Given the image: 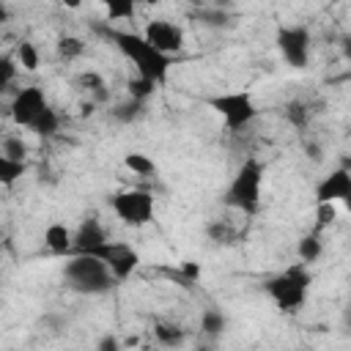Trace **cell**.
I'll return each instance as SVG.
<instances>
[{
    "instance_id": "1",
    "label": "cell",
    "mask_w": 351,
    "mask_h": 351,
    "mask_svg": "<svg viewBox=\"0 0 351 351\" xmlns=\"http://www.w3.org/2000/svg\"><path fill=\"white\" fill-rule=\"evenodd\" d=\"M107 38H112V44L121 49V55L137 69L140 77L154 80L156 85L167 82L170 74V63L173 55H165L162 49H156L143 33H132V30H104Z\"/></svg>"
},
{
    "instance_id": "2",
    "label": "cell",
    "mask_w": 351,
    "mask_h": 351,
    "mask_svg": "<svg viewBox=\"0 0 351 351\" xmlns=\"http://www.w3.org/2000/svg\"><path fill=\"white\" fill-rule=\"evenodd\" d=\"M310 285H313V274L307 269V263H291L285 266L282 271L271 274L266 282H263V291L266 296L274 302L277 310L282 313H296L304 307L307 296H310Z\"/></svg>"
},
{
    "instance_id": "3",
    "label": "cell",
    "mask_w": 351,
    "mask_h": 351,
    "mask_svg": "<svg viewBox=\"0 0 351 351\" xmlns=\"http://www.w3.org/2000/svg\"><path fill=\"white\" fill-rule=\"evenodd\" d=\"M63 277L71 291L85 293V296L107 293L118 282L115 274L110 271V266L93 252H71L63 266Z\"/></svg>"
},
{
    "instance_id": "4",
    "label": "cell",
    "mask_w": 351,
    "mask_h": 351,
    "mask_svg": "<svg viewBox=\"0 0 351 351\" xmlns=\"http://www.w3.org/2000/svg\"><path fill=\"white\" fill-rule=\"evenodd\" d=\"M263 173H266L263 162L258 156H247L236 167L233 178H230V184L225 189V206H230V208H236L241 214H255L261 208Z\"/></svg>"
},
{
    "instance_id": "5",
    "label": "cell",
    "mask_w": 351,
    "mask_h": 351,
    "mask_svg": "<svg viewBox=\"0 0 351 351\" xmlns=\"http://www.w3.org/2000/svg\"><path fill=\"white\" fill-rule=\"evenodd\" d=\"M206 104L222 118L228 132H241L258 118V107L250 90H225L206 99Z\"/></svg>"
},
{
    "instance_id": "6",
    "label": "cell",
    "mask_w": 351,
    "mask_h": 351,
    "mask_svg": "<svg viewBox=\"0 0 351 351\" xmlns=\"http://www.w3.org/2000/svg\"><path fill=\"white\" fill-rule=\"evenodd\" d=\"M110 208L129 228H143L154 219V195L148 189H121L110 197Z\"/></svg>"
},
{
    "instance_id": "7",
    "label": "cell",
    "mask_w": 351,
    "mask_h": 351,
    "mask_svg": "<svg viewBox=\"0 0 351 351\" xmlns=\"http://www.w3.org/2000/svg\"><path fill=\"white\" fill-rule=\"evenodd\" d=\"M310 30L304 25H282L277 30V52L291 69H304L310 63Z\"/></svg>"
},
{
    "instance_id": "8",
    "label": "cell",
    "mask_w": 351,
    "mask_h": 351,
    "mask_svg": "<svg viewBox=\"0 0 351 351\" xmlns=\"http://www.w3.org/2000/svg\"><path fill=\"white\" fill-rule=\"evenodd\" d=\"M93 255H99V258L110 266V271L115 274L118 282L129 280L132 271L140 266V252H137L132 244H126V241H110V239H107Z\"/></svg>"
},
{
    "instance_id": "9",
    "label": "cell",
    "mask_w": 351,
    "mask_h": 351,
    "mask_svg": "<svg viewBox=\"0 0 351 351\" xmlns=\"http://www.w3.org/2000/svg\"><path fill=\"white\" fill-rule=\"evenodd\" d=\"M47 104H49V101H47L44 90L36 88V85H27V88H19V90L14 93V99H11V104H8V112H11V121H14L16 126H27V129H30V123L38 118V112H41Z\"/></svg>"
},
{
    "instance_id": "10",
    "label": "cell",
    "mask_w": 351,
    "mask_h": 351,
    "mask_svg": "<svg viewBox=\"0 0 351 351\" xmlns=\"http://www.w3.org/2000/svg\"><path fill=\"white\" fill-rule=\"evenodd\" d=\"M351 195V170L337 165L315 184V203H343Z\"/></svg>"
},
{
    "instance_id": "11",
    "label": "cell",
    "mask_w": 351,
    "mask_h": 351,
    "mask_svg": "<svg viewBox=\"0 0 351 351\" xmlns=\"http://www.w3.org/2000/svg\"><path fill=\"white\" fill-rule=\"evenodd\" d=\"M143 36H145L156 49H162L165 55H176V52H181V47H184V30H181L178 25L167 22V19H151V22L145 25Z\"/></svg>"
},
{
    "instance_id": "12",
    "label": "cell",
    "mask_w": 351,
    "mask_h": 351,
    "mask_svg": "<svg viewBox=\"0 0 351 351\" xmlns=\"http://www.w3.org/2000/svg\"><path fill=\"white\" fill-rule=\"evenodd\" d=\"M107 241V233L96 217H85L74 230V252H96Z\"/></svg>"
},
{
    "instance_id": "13",
    "label": "cell",
    "mask_w": 351,
    "mask_h": 351,
    "mask_svg": "<svg viewBox=\"0 0 351 351\" xmlns=\"http://www.w3.org/2000/svg\"><path fill=\"white\" fill-rule=\"evenodd\" d=\"M44 247L52 255H71L74 252V230L63 222H49L44 228Z\"/></svg>"
},
{
    "instance_id": "14",
    "label": "cell",
    "mask_w": 351,
    "mask_h": 351,
    "mask_svg": "<svg viewBox=\"0 0 351 351\" xmlns=\"http://www.w3.org/2000/svg\"><path fill=\"white\" fill-rule=\"evenodd\" d=\"M58 129H60V115H58L49 104H47V107L38 112V118L30 123V132H33L36 137H44V140H47V137H52Z\"/></svg>"
},
{
    "instance_id": "15",
    "label": "cell",
    "mask_w": 351,
    "mask_h": 351,
    "mask_svg": "<svg viewBox=\"0 0 351 351\" xmlns=\"http://www.w3.org/2000/svg\"><path fill=\"white\" fill-rule=\"evenodd\" d=\"M123 167L132 170V173L140 176V178H154V176H156V162H154L148 154H143V151L126 154V156H123Z\"/></svg>"
},
{
    "instance_id": "16",
    "label": "cell",
    "mask_w": 351,
    "mask_h": 351,
    "mask_svg": "<svg viewBox=\"0 0 351 351\" xmlns=\"http://www.w3.org/2000/svg\"><path fill=\"white\" fill-rule=\"evenodd\" d=\"M296 255H299V261L307 263V266L315 263V261L324 255V241H321L318 230H315V233H307V236L299 239V244H296Z\"/></svg>"
},
{
    "instance_id": "17",
    "label": "cell",
    "mask_w": 351,
    "mask_h": 351,
    "mask_svg": "<svg viewBox=\"0 0 351 351\" xmlns=\"http://www.w3.org/2000/svg\"><path fill=\"white\" fill-rule=\"evenodd\" d=\"M107 19L112 22H126V19H134L137 14V0H99Z\"/></svg>"
},
{
    "instance_id": "18",
    "label": "cell",
    "mask_w": 351,
    "mask_h": 351,
    "mask_svg": "<svg viewBox=\"0 0 351 351\" xmlns=\"http://www.w3.org/2000/svg\"><path fill=\"white\" fill-rule=\"evenodd\" d=\"M225 326H228V318H225L222 310H217V307H206V310H203V315H200V332H203V335L219 337V335L225 332Z\"/></svg>"
},
{
    "instance_id": "19",
    "label": "cell",
    "mask_w": 351,
    "mask_h": 351,
    "mask_svg": "<svg viewBox=\"0 0 351 351\" xmlns=\"http://www.w3.org/2000/svg\"><path fill=\"white\" fill-rule=\"evenodd\" d=\"M25 173H27L25 159H11V156H3V154H0V184H3V186L16 184Z\"/></svg>"
},
{
    "instance_id": "20",
    "label": "cell",
    "mask_w": 351,
    "mask_h": 351,
    "mask_svg": "<svg viewBox=\"0 0 351 351\" xmlns=\"http://www.w3.org/2000/svg\"><path fill=\"white\" fill-rule=\"evenodd\" d=\"M14 58L19 60V69H25V71H38V63H41V55H38V49H36V44L33 41H19L16 44V52H14Z\"/></svg>"
},
{
    "instance_id": "21",
    "label": "cell",
    "mask_w": 351,
    "mask_h": 351,
    "mask_svg": "<svg viewBox=\"0 0 351 351\" xmlns=\"http://www.w3.org/2000/svg\"><path fill=\"white\" fill-rule=\"evenodd\" d=\"M145 104L148 101H137V99H126V101H121V104H115V110H112V118L115 121H121V123H132V121H137V118H143L145 115Z\"/></svg>"
},
{
    "instance_id": "22",
    "label": "cell",
    "mask_w": 351,
    "mask_h": 351,
    "mask_svg": "<svg viewBox=\"0 0 351 351\" xmlns=\"http://www.w3.org/2000/svg\"><path fill=\"white\" fill-rule=\"evenodd\" d=\"M55 49H58V55L63 60H77V58L85 55V41L80 36H60L58 44H55Z\"/></svg>"
},
{
    "instance_id": "23",
    "label": "cell",
    "mask_w": 351,
    "mask_h": 351,
    "mask_svg": "<svg viewBox=\"0 0 351 351\" xmlns=\"http://www.w3.org/2000/svg\"><path fill=\"white\" fill-rule=\"evenodd\" d=\"M154 337H156L162 346L173 348V346H181V343H184L186 332H184L181 326H176V324H156V326H154Z\"/></svg>"
},
{
    "instance_id": "24",
    "label": "cell",
    "mask_w": 351,
    "mask_h": 351,
    "mask_svg": "<svg viewBox=\"0 0 351 351\" xmlns=\"http://www.w3.org/2000/svg\"><path fill=\"white\" fill-rule=\"evenodd\" d=\"M126 88H129V96H132V99H137V101H148V99L156 93V88H159V85H156L154 80H148V77H140V74H137L134 80H129V85H126Z\"/></svg>"
},
{
    "instance_id": "25",
    "label": "cell",
    "mask_w": 351,
    "mask_h": 351,
    "mask_svg": "<svg viewBox=\"0 0 351 351\" xmlns=\"http://www.w3.org/2000/svg\"><path fill=\"white\" fill-rule=\"evenodd\" d=\"M16 69H19V60L11 55H3V60H0V90L3 93L11 90V85L16 80Z\"/></svg>"
},
{
    "instance_id": "26",
    "label": "cell",
    "mask_w": 351,
    "mask_h": 351,
    "mask_svg": "<svg viewBox=\"0 0 351 351\" xmlns=\"http://www.w3.org/2000/svg\"><path fill=\"white\" fill-rule=\"evenodd\" d=\"M80 85H85V90H90L96 101H104V99H107V85H104V80H101L96 71L80 74Z\"/></svg>"
},
{
    "instance_id": "27",
    "label": "cell",
    "mask_w": 351,
    "mask_h": 351,
    "mask_svg": "<svg viewBox=\"0 0 351 351\" xmlns=\"http://www.w3.org/2000/svg\"><path fill=\"white\" fill-rule=\"evenodd\" d=\"M3 156H11V159H25L27 156V143L16 134L11 137H3Z\"/></svg>"
},
{
    "instance_id": "28",
    "label": "cell",
    "mask_w": 351,
    "mask_h": 351,
    "mask_svg": "<svg viewBox=\"0 0 351 351\" xmlns=\"http://www.w3.org/2000/svg\"><path fill=\"white\" fill-rule=\"evenodd\" d=\"M315 230H324L326 225H332L337 219V208L335 203H315Z\"/></svg>"
},
{
    "instance_id": "29",
    "label": "cell",
    "mask_w": 351,
    "mask_h": 351,
    "mask_svg": "<svg viewBox=\"0 0 351 351\" xmlns=\"http://www.w3.org/2000/svg\"><path fill=\"white\" fill-rule=\"evenodd\" d=\"M285 115H288V121L293 126H307V107L302 101H291L288 110H285Z\"/></svg>"
},
{
    "instance_id": "30",
    "label": "cell",
    "mask_w": 351,
    "mask_h": 351,
    "mask_svg": "<svg viewBox=\"0 0 351 351\" xmlns=\"http://www.w3.org/2000/svg\"><path fill=\"white\" fill-rule=\"evenodd\" d=\"M197 16H200V19H203V25H208V27H225V25H228V14H225V11H219V8L200 11Z\"/></svg>"
},
{
    "instance_id": "31",
    "label": "cell",
    "mask_w": 351,
    "mask_h": 351,
    "mask_svg": "<svg viewBox=\"0 0 351 351\" xmlns=\"http://www.w3.org/2000/svg\"><path fill=\"white\" fill-rule=\"evenodd\" d=\"M181 274H184L186 282H197V280H200V266H197L195 261H184V263H181Z\"/></svg>"
},
{
    "instance_id": "32",
    "label": "cell",
    "mask_w": 351,
    "mask_h": 351,
    "mask_svg": "<svg viewBox=\"0 0 351 351\" xmlns=\"http://www.w3.org/2000/svg\"><path fill=\"white\" fill-rule=\"evenodd\" d=\"M96 348H99V351H118V348H121V343H118V337H115V335H104V337L96 343Z\"/></svg>"
},
{
    "instance_id": "33",
    "label": "cell",
    "mask_w": 351,
    "mask_h": 351,
    "mask_svg": "<svg viewBox=\"0 0 351 351\" xmlns=\"http://www.w3.org/2000/svg\"><path fill=\"white\" fill-rule=\"evenodd\" d=\"M208 236H211L214 241H222V239L228 236V228H225L222 222H211V225H208Z\"/></svg>"
},
{
    "instance_id": "34",
    "label": "cell",
    "mask_w": 351,
    "mask_h": 351,
    "mask_svg": "<svg viewBox=\"0 0 351 351\" xmlns=\"http://www.w3.org/2000/svg\"><path fill=\"white\" fill-rule=\"evenodd\" d=\"M304 154H307L310 159H315V162L321 159V148H318L315 143H304Z\"/></svg>"
},
{
    "instance_id": "35",
    "label": "cell",
    "mask_w": 351,
    "mask_h": 351,
    "mask_svg": "<svg viewBox=\"0 0 351 351\" xmlns=\"http://www.w3.org/2000/svg\"><path fill=\"white\" fill-rule=\"evenodd\" d=\"M58 3H60L63 8H71V11H77V8H82V3H85V0H58Z\"/></svg>"
},
{
    "instance_id": "36",
    "label": "cell",
    "mask_w": 351,
    "mask_h": 351,
    "mask_svg": "<svg viewBox=\"0 0 351 351\" xmlns=\"http://www.w3.org/2000/svg\"><path fill=\"white\" fill-rule=\"evenodd\" d=\"M340 49H343V55H346V60H351V36H346V38L340 41Z\"/></svg>"
},
{
    "instance_id": "37",
    "label": "cell",
    "mask_w": 351,
    "mask_h": 351,
    "mask_svg": "<svg viewBox=\"0 0 351 351\" xmlns=\"http://www.w3.org/2000/svg\"><path fill=\"white\" fill-rule=\"evenodd\" d=\"M340 165H343L346 170H351V154H343V156H340Z\"/></svg>"
},
{
    "instance_id": "38",
    "label": "cell",
    "mask_w": 351,
    "mask_h": 351,
    "mask_svg": "<svg viewBox=\"0 0 351 351\" xmlns=\"http://www.w3.org/2000/svg\"><path fill=\"white\" fill-rule=\"evenodd\" d=\"M343 206H346V211H351V195H348V197L343 200Z\"/></svg>"
},
{
    "instance_id": "39",
    "label": "cell",
    "mask_w": 351,
    "mask_h": 351,
    "mask_svg": "<svg viewBox=\"0 0 351 351\" xmlns=\"http://www.w3.org/2000/svg\"><path fill=\"white\" fill-rule=\"evenodd\" d=\"M346 324L351 326V304H348V310H346Z\"/></svg>"
}]
</instances>
